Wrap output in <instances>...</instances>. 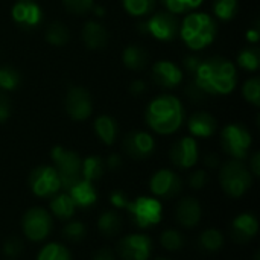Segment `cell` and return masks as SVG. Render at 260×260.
<instances>
[{
	"label": "cell",
	"instance_id": "obj_2",
	"mask_svg": "<svg viewBox=\"0 0 260 260\" xmlns=\"http://www.w3.org/2000/svg\"><path fill=\"white\" fill-rule=\"evenodd\" d=\"M186 113L180 99L171 94H161L152 99L145 111L146 125L157 134L171 136L177 133L183 122Z\"/></svg>",
	"mask_w": 260,
	"mask_h": 260
},
{
	"label": "cell",
	"instance_id": "obj_24",
	"mask_svg": "<svg viewBox=\"0 0 260 260\" xmlns=\"http://www.w3.org/2000/svg\"><path fill=\"white\" fill-rule=\"evenodd\" d=\"M98 232L105 238H114L122 230V218L114 209H107L98 216Z\"/></svg>",
	"mask_w": 260,
	"mask_h": 260
},
{
	"label": "cell",
	"instance_id": "obj_52",
	"mask_svg": "<svg viewBox=\"0 0 260 260\" xmlns=\"http://www.w3.org/2000/svg\"><path fill=\"white\" fill-rule=\"evenodd\" d=\"M91 9L94 11V14H96L98 17H102V15H104V8H99V6H93Z\"/></svg>",
	"mask_w": 260,
	"mask_h": 260
},
{
	"label": "cell",
	"instance_id": "obj_8",
	"mask_svg": "<svg viewBox=\"0 0 260 260\" xmlns=\"http://www.w3.org/2000/svg\"><path fill=\"white\" fill-rule=\"evenodd\" d=\"M253 145L251 133L241 123H230L221 131V146L233 160H245Z\"/></svg>",
	"mask_w": 260,
	"mask_h": 260
},
{
	"label": "cell",
	"instance_id": "obj_45",
	"mask_svg": "<svg viewBox=\"0 0 260 260\" xmlns=\"http://www.w3.org/2000/svg\"><path fill=\"white\" fill-rule=\"evenodd\" d=\"M91 260H116V253L108 247H102L93 254Z\"/></svg>",
	"mask_w": 260,
	"mask_h": 260
},
{
	"label": "cell",
	"instance_id": "obj_14",
	"mask_svg": "<svg viewBox=\"0 0 260 260\" xmlns=\"http://www.w3.org/2000/svg\"><path fill=\"white\" fill-rule=\"evenodd\" d=\"M66 111L72 120L84 122L93 113V101L82 87H72L66 94Z\"/></svg>",
	"mask_w": 260,
	"mask_h": 260
},
{
	"label": "cell",
	"instance_id": "obj_17",
	"mask_svg": "<svg viewBox=\"0 0 260 260\" xmlns=\"http://www.w3.org/2000/svg\"><path fill=\"white\" fill-rule=\"evenodd\" d=\"M203 219L201 203L195 197H183L175 206V221L183 229H195Z\"/></svg>",
	"mask_w": 260,
	"mask_h": 260
},
{
	"label": "cell",
	"instance_id": "obj_38",
	"mask_svg": "<svg viewBox=\"0 0 260 260\" xmlns=\"http://www.w3.org/2000/svg\"><path fill=\"white\" fill-rule=\"evenodd\" d=\"M242 94L245 98V101H248L250 104L259 107L260 105V79L257 76L250 78L245 81L244 87H242Z\"/></svg>",
	"mask_w": 260,
	"mask_h": 260
},
{
	"label": "cell",
	"instance_id": "obj_18",
	"mask_svg": "<svg viewBox=\"0 0 260 260\" xmlns=\"http://www.w3.org/2000/svg\"><path fill=\"white\" fill-rule=\"evenodd\" d=\"M230 233L235 242L238 244H248L253 241L259 233V221L253 213H241L233 218L230 225Z\"/></svg>",
	"mask_w": 260,
	"mask_h": 260
},
{
	"label": "cell",
	"instance_id": "obj_50",
	"mask_svg": "<svg viewBox=\"0 0 260 260\" xmlns=\"http://www.w3.org/2000/svg\"><path fill=\"white\" fill-rule=\"evenodd\" d=\"M129 91L134 94V96H140L146 91V84L143 81H134L131 85H129Z\"/></svg>",
	"mask_w": 260,
	"mask_h": 260
},
{
	"label": "cell",
	"instance_id": "obj_43",
	"mask_svg": "<svg viewBox=\"0 0 260 260\" xmlns=\"http://www.w3.org/2000/svg\"><path fill=\"white\" fill-rule=\"evenodd\" d=\"M186 94H187L193 102H203L204 98H206V93H204L193 81L186 87Z\"/></svg>",
	"mask_w": 260,
	"mask_h": 260
},
{
	"label": "cell",
	"instance_id": "obj_19",
	"mask_svg": "<svg viewBox=\"0 0 260 260\" xmlns=\"http://www.w3.org/2000/svg\"><path fill=\"white\" fill-rule=\"evenodd\" d=\"M152 81L161 88H175L183 82V70L172 61H157L152 66Z\"/></svg>",
	"mask_w": 260,
	"mask_h": 260
},
{
	"label": "cell",
	"instance_id": "obj_16",
	"mask_svg": "<svg viewBox=\"0 0 260 260\" xmlns=\"http://www.w3.org/2000/svg\"><path fill=\"white\" fill-rule=\"evenodd\" d=\"M11 17L23 29H34L43 20V11L35 0H17L11 9Z\"/></svg>",
	"mask_w": 260,
	"mask_h": 260
},
{
	"label": "cell",
	"instance_id": "obj_6",
	"mask_svg": "<svg viewBox=\"0 0 260 260\" xmlns=\"http://www.w3.org/2000/svg\"><path fill=\"white\" fill-rule=\"evenodd\" d=\"M21 232L30 242H44L53 232V216L47 209L34 206L27 209L21 218Z\"/></svg>",
	"mask_w": 260,
	"mask_h": 260
},
{
	"label": "cell",
	"instance_id": "obj_33",
	"mask_svg": "<svg viewBox=\"0 0 260 260\" xmlns=\"http://www.w3.org/2000/svg\"><path fill=\"white\" fill-rule=\"evenodd\" d=\"M122 3L125 11L134 17H145L155 6V0H122Z\"/></svg>",
	"mask_w": 260,
	"mask_h": 260
},
{
	"label": "cell",
	"instance_id": "obj_22",
	"mask_svg": "<svg viewBox=\"0 0 260 260\" xmlns=\"http://www.w3.org/2000/svg\"><path fill=\"white\" fill-rule=\"evenodd\" d=\"M49 212L56 219L66 222L69 219H73L76 213V206L67 192H59L49 200Z\"/></svg>",
	"mask_w": 260,
	"mask_h": 260
},
{
	"label": "cell",
	"instance_id": "obj_32",
	"mask_svg": "<svg viewBox=\"0 0 260 260\" xmlns=\"http://www.w3.org/2000/svg\"><path fill=\"white\" fill-rule=\"evenodd\" d=\"M238 64L247 72H256L260 67V50L257 46L244 47L238 55Z\"/></svg>",
	"mask_w": 260,
	"mask_h": 260
},
{
	"label": "cell",
	"instance_id": "obj_4",
	"mask_svg": "<svg viewBox=\"0 0 260 260\" xmlns=\"http://www.w3.org/2000/svg\"><path fill=\"white\" fill-rule=\"evenodd\" d=\"M253 174L242 160L230 158L219 168L221 189L230 198H242L253 186Z\"/></svg>",
	"mask_w": 260,
	"mask_h": 260
},
{
	"label": "cell",
	"instance_id": "obj_15",
	"mask_svg": "<svg viewBox=\"0 0 260 260\" xmlns=\"http://www.w3.org/2000/svg\"><path fill=\"white\" fill-rule=\"evenodd\" d=\"M123 151L133 160H146L155 152V139L146 131H131L123 139Z\"/></svg>",
	"mask_w": 260,
	"mask_h": 260
},
{
	"label": "cell",
	"instance_id": "obj_31",
	"mask_svg": "<svg viewBox=\"0 0 260 260\" xmlns=\"http://www.w3.org/2000/svg\"><path fill=\"white\" fill-rule=\"evenodd\" d=\"M87 225L82 222V221H78V219H69L66 221V225L62 227V238L69 242H73V244H78V242H82L87 236Z\"/></svg>",
	"mask_w": 260,
	"mask_h": 260
},
{
	"label": "cell",
	"instance_id": "obj_48",
	"mask_svg": "<svg viewBox=\"0 0 260 260\" xmlns=\"http://www.w3.org/2000/svg\"><path fill=\"white\" fill-rule=\"evenodd\" d=\"M122 166V157L119 154H111L107 160H105V168L111 169V171H117Z\"/></svg>",
	"mask_w": 260,
	"mask_h": 260
},
{
	"label": "cell",
	"instance_id": "obj_3",
	"mask_svg": "<svg viewBox=\"0 0 260 260\" xmlns=\"http://www.w3.org/2000/svg\"><path fill=\"white\" fill-rule=\"evenodd\" d=\"M178 34L189 49L201 50L215 41L218 24L215 18L206 12H190L180 24Z\"/></svg>",
	"mask_w": 260,
	"mask_h": 260
},
{
	"label": "cell",
	"instance_id": "obj_26",
	"mask_svg": "<svg viewBox=\"0 0 260 260\" xmlns=\"http://www.w3.org/2000/svg\"><path fill=\"white\" fill-rule=\"evenodd\" d=\"M117 122L111 117V116H99L96 120H94V133L98 136V139L107 145V146H111L116 139H117Z\"/></svg>",
	"mask_w": 260,
	"mask_h": 260
},
{
	"label": "cell",
	"instance_id": "obj_9",
	"mask_svg": "<svg viewBox=\"0 0 260 260\" xmlns=\"http://www.w3.org/2000/svg\"><path fill=\"white\" fill-rule=\"evenodd\" d=\"M29 189L37 198L50 200L62 190L56 169L50 165H40L29 174Z\"/></svg>",
	"mask_w": 260,
	"mask_h": 260
},
{
	"label": "cell",
	"instance_id": "obj_30",
	"mask_svg": "<svg viewBox=\"0 0 260 260\" xmlns=\"http://www.w3.org/2000/svg\"><path fill=\"white\" fill-rule=\"evenodd\" d=\"M35 260H73L69 248L61 242H47L41 247Z\"/></svg>",
	"mask_w": 260,
	"mask_h": 260
},
{
	"label": "cell",
	"instance_id": "obj_21",
	"mask_svg": "<svg viewBox=\"0 0 260 260\" xmlns=\"http://www.w3.org/2000/svg\"><path fill=\"white\" fill-rule=\"evenodd\" d=\"M187 128L193 139H207L216 131V119L206 111H198L190 116Z\"/></svg>",
	"mask_w": 260,
	"mask_h": 260
},
{
	"label": "cell",
	"instance_id": "obj_28",
	"mask_svg": "<svg viewBox=\"0 0 260 260\" xmlns=\"http://www.w3.org/2000/svg\"><path fill=\"white\" fill-rule=\"evenodd\" d=\"M122 61L131 70H142L148 64V53L143 47L137 44H131L125 47L122 53Z\"/></svg>",
	"mask_w": 260,
	"mask_h": 260
},
{
	"label": "cell",
	"instance_id": "obj_23",
	"mask_svg": "<svg viewBox=\"0 0 260 260\" xmlns=\"http://www.w3.org/2000/svg\"><path fill=\"white\" fill-rule=\"evenodd\" d=\"M225 245V236L219 229L210 227L200 233L198 236V247L201 251L207 254H216L219 253Z\"/></svg>",
	"mask_w": 260,
	"mask_h": 260
},
{
	"label": "cell",
	"instance_id": "obj_39",
	"mask_svg": "<svg viewBox=\"0 0 260 260\" xmlns=\"http://www.w3.org/2000/svg\"><path fill=\"white\" fill-rule=\"evenodd\" d=\"M23 250H24V245H23V242H21V239L18 236H9V238H6L5 242H3V247H2L3 254L8 259H17V257H20L21 253H23Z\"/></svg>",
	"mask_w": 260,
	"mask_h": 260
},
{
	"label": "cell",
	"instance_id": "obj_12",
	"mask_svg": "<svg viewBox=\"0 0 260 260\" xmlns=\"http://www.w3.org/2000/svg\"><path fill=\"white\" fill-rule=\"evenodd\" d=\"M149 190L158 200H172L181 193L183 180L172 169H158L149 180Z\"/></svg>",
	"mask_w": 260,
	"mask_h": 260
},
{
	"label": "cell",
	"instance_id": "obj_37",
	"mask_svg": "<svg viewBox=\"0 0 260 260\" xmlns=\"http://www.w3.org/2000/svg\"><path fill=\"white\" fill-rule=\"evenodd\" d=\"M166 6V9L177 15V14H184L187 11H193L198 6L203 5L204 0H161Z\"/></svg>",
	"mask_w": 260,
	"mask_h": 260
},
{
	"label": "cell",
	"instance_id": "obj_47",
	"mask_svg": "<svg viewBox=\"0 0 260 260\" xmlns=\"http://www.w3.org/2000/svg\"><path fill=\"white\" fill-rule=\"evenodd\" d=\"M248 169L250 172L253 174L254 178H257L260 175V154L259 152H254L250 158V165H248Z\"/></svg>",
	"mask_w": 260,
	"mask_h": 260
},
{
	"label": "cell",
	"instance_id": "obj_34",
	"mask_svg": "<svg viewBox=\"0 0 260 260\" xmlns=\"http://www.w3.org/2000/svg\"><path fill=\"white\" fill-rule=\"evenodd\" d=\"M20 81H21V78H20V73L17 69L9 67V66L0 67V88L2 90L12 91L20 85Z\"/></svg>",
	"mask_w": 260,
	"mask_h": 260
},
{
	"label": "cell",
	"instance_id": "obj_5",
	"mask_svg": "<svg viewBox=\"0 0 260 260\" xmlns=\"http://www.w3.org/2000/svg\"><path fill=\"white\" fill-rule=\"evenodd\" d=\"M125 210L128 212L134 227L139 230L155 227L163 219V204L152 195H140L134 200H129Z\"/></svg>",
	"mask_w": 260,
	"mask_h": 260
},
{
	"label": "cell",
	"instance_id": "obj_13",
	"mask_svg": "<svg viewBox=\"0 0 260 260\" xmlns=\"http://www.w3.org/2000/svg\"><path fill=\"white\" fill-rule=\"evenodd\" d=\"M171 163L178 169H192L200 158L198 143L192 136L178 139L169 151Z\"/></svg>",
	"mask_w": 260,
	"mask_h": 260
},
{
	"label": "cell",
	"instance_id": "obj_20",
	"mask_svg": "<svg viewBox=\"0 0 260 260\" xmlns=\"http://www.w3.org/2000/svg\"><path fill=\"white\" fill-rule=\"evenodd\" d=\"M69 193V197L72 198V201L75 203L76 209H90L98 203V190L94 187V183L87 181L84 178H81L79 181H76L70 189L66 190Z\"/></svg>",
	"mask_w": 260,
	"mask_h": 260
},
{
	"label": "cell",
	"instance_id": "obj_36",
	"mask_svg": "<svg viewBox=\"0 0 260 260\" xmlns=\"http://www.w3.org/2000/svg\"><path fill=\"white\" fill-rule=\"evenodd\" d=\"M46 40L52 46H64L69 41V30L62 23H52L46 30Z\"/></svg>",
	"mask_w": 260,
	"mask_h": 260
},
{
	"label": "cell",
	"instance_id": "obj_27",
	"mask_svg": "<svg viewBox=\"0 0 260 260\" xmlns=\"http://www.w3.org/2000/svg\"><path fill=\"white\" fill-rule=\"evenodd\" d=\"M105 160H102V157L99 155H88L82 160L81 165V177L87 181H98L102 178L104 172H105Z\"/></svg>",
	"mask_w": 260,
	"mask_h": 260
},
{
	"label": "cell",
	"instance_id": "obj_29",
	"mask_svg": "<svg viewBox=\"0 0 260 260\" xmlns=\"http://www.w3.org/2000/svg\"><path fill=\"white\" fill-rule=\"evenodd\" d=\"M158 241H160V245L166 251H169V253H178L187 244L186 236L180 230H177V229H165L160 233V239Z\"/></svg>",
	"mask_w": 260,
	"mask_h": 260
},
{
	"label": "cell",
	"instance_id": "obj_7",
	"mask_svg": "<svg viewBox=\"0 0 260 260\" xmlns=\"http://www.w3.org/2000/svg\"><path fill=\"white\" fill-rule=\"evenodd\" d=\"M50 157L53 161V168L59 175L61 187L64 192L82 178L81 177L82 158L79 157L78 152L67 149L64 146H53L50 151Z\"/></svg>",
	"mask_w": 260,
	"mask_h": 260
},
{
	"label": "cell",
	"instance_id": "obj_42",
	"mask_svg": "<svg viewBox=\"0 0 260 260\" xmlns=\"http://www.w3.org/2000/svg\"><path fill=\"white\" fill-rule=\"evenodd\" d=\"M129 203V198L125 192L122 190H113L110 193V204L113 206V209L116 210H125L126 206Z\"/></svg>",
	"mask_w": 260,
	"mask_h": 260
},
{
	"label": "cell",
	"instance_id": "obj_40",
	"mask_svg": "<svg viewBox=\"0 0 260 260\" xmlns=\"http://www.w3.org/2000/svg\"><path fill=\"white\" fill-rule=\"evenodd\" d=\"M62 3L70 14H76V15H84L88 11H91V8L94 6L93 0H62Z\"/></svg>",
	"mask_w": 260,
	"mask_h": 260
},
{
	"label": "cell",
	"instance_id": "obj_41",
	"mask_svg": "<svg viewBox=\"0 0 260 260\" xmlns=\"http://www.w3.org/2000/svg\"><path fill=\"white\" fill-rule=\"evenodd\" d=\"M187 183L192 190H203L209 184V174L204 169H197L189 175Z\"/></svg>",
	"mask_w": 260,
	"mask_h": 260
},
{
	"label": "cell",
	"instance_id": "obj_25",
	"mask_svg": "<svg viewBox=\"0 0 260 260\" xmlns=\"http://www.w3.org/2000/svg\"><path fill=\"white\" fill-rule=\"evenodd\" d=\"M82 40L88 49H102L107 44L108 35L105 27L98 21H87L82 29Z\"/></svg>",
	"mask_w": 260,
	"mask_h": 260
},
{
	"label": "cell",
	"instance_id": "obj_46",
	"mask_svg": "<svg viewBox=\"0 0 260 260\" xmlns=\"http://www.w3.org/2000/svg\"><path fill=\"white\" fill-rule=\"evenodd\" d=\"M203 59H200L198 56H186L183 64H184V69L190 73V75H195V72L198 70L200 64H201Z\"/></svg>",
	"mask_w": 260,
	"mask_h": 260
},
{
	"label": "cell",
	"instance_id": "obj_10",
	"mask_svg": "<svg viewBox=\"0 0 260 260\" xmlns=\"http://www.w3.org/2000/svg\"><path fill=\"white\" fill-rule=\"evenodd\" d=\"M154 244L146 233H129L119 239L116 253L120 260H149L152 256Z\"/></svg>",
	"mask_w": 260,
	"mask_h": 260
},
{
	"label": "cell",
	"instance_id": "obj_35",
	"mask_svg": "<svg viewBox=\"0 0 260 260\" xmlns=\"http://www.w3.org/2000/svg\"><path fill=\"white\" fill-rule=\"evenodd\" d=\"M213 12L219 20L229 21L238 14V0H215Z\"/></svg>",
	"mask_w": 260,
	"mask_h": 260
},
{
	"label": "cell",
	"instance_id": "obj_53",
	"mask_svg": "<svg viewBox=\"0 0 260 260\" xmlns=\"http://www.w3.org/2000/svg\"><path fill=\"white\" fill-rule=\"evenodd\" d=\"M155 260H171V259H166V257H158V259Z\"/></svg>",
	"mask_w": 260,
	"mask_h": 260
},
{
	"label": "cell",
	"instance_id": "obj_44",
	"mask_svg": "<svg viewBox=\"0 0 260 260\" xmlns=\"http://www.w3.org/2000/svg\"><path fill=\"white\" fill-rule=\"evenodd\" d=\"M9 114H11V104L8 98L0 93V125L9 119Z\"/></svg>",
	"mask_w": 260,
	"mask_h": 260
},
{
	"label": "cell",
	"instance_id": "obj_1",
	"mask_svg": "<svg viewBox=\"0 0 260 260\" xmlns=\"http://www.w3.org/2000/svg\"><path fill=\"white\" fill-rule=\"evenodd\" d=\"M193 82L206 94H230L238 84L236 67L232 61L222 56L203 59L193 75Z\"/></svg>",
	"mask_w": 260,
	"mask_h": 260
},
{
	"label": "cell",
	"instance_id": "obj_49",
	"mask_svg": "<svg viewBox=\"0 0 260 260\" xmlns=\"http://www.w3.org/2000/svg\"><path fill=\"white\" fill-rule=\"evenodd\" d=\"M204 165L209 169H216L221 165V158H219L218 154H209V155L204 157Z\"/></svg>",
	"mask_w": 260,
	"mask_h": 260
},
{
	"label": "cell",
	"instance_id": "obj_51",
	"mask_svg": "<svg viewBox=\"0 0 260 260\" xmlns=\"http://www.w3.org/2000/svg\"><path fill=\"white\" fill-rule=\"evenodd\" d=\"M259 38H260V30L257 26H254V27H251V29H248V30H247V40H248L250 43L256 44V43L259 41Z\"/></svg>",
	"mask_w": 260,
	"mask_h": 260
},
{
	"label": "cell",
	"instance_id": "obj_11",
	"mask_svg": "<svg viewBox=\"0 0 260 260\" xmlns=\"http://www.w3.org/2000/svg\"><path fill=\"white\" fill-rule=\"evenodd\" d=\"M140 30L151 34L158 41H171L177 37L180 30V23L174 14L169 11H160L151 15L146 21L140 23Z\"/></svg>",
	"mask_w": 260,
	"mask_h": 260
}]
</instances>
